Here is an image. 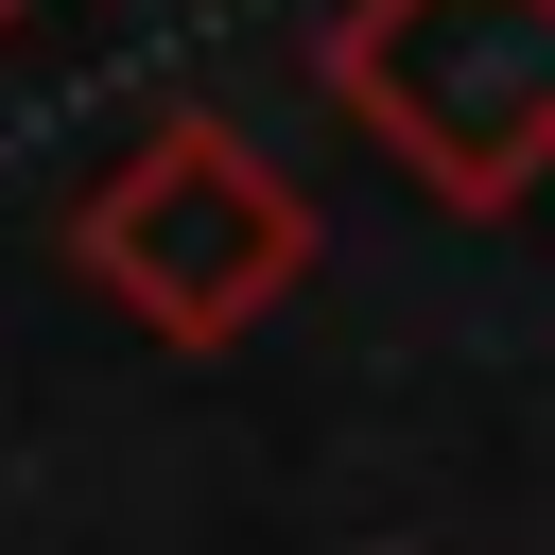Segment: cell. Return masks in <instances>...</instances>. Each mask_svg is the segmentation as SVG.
<instances>
[{
  "mask_svg": "<svg viewBox=\"0 0 555 555\" xmlns=\"http://www.w3.org/2000/svg\"><path fill=\"white\" fill-rule=\"evenodd\" d=\"M69 260H87V295H104L121 330H156V347H243V330L312 278V191H295L225 104H156V121L87 173Z\"/></svg>",
  "mask_w": 555,
  "mask_h": 555,
  "instance_id": "cell-1",
  "label": "cell"
},
{
  "mask_svg": "<svg viewBox=\"0 0 555 555\" xmlns=\"http://www.w3.org/2000/svg\"><path fill=\"white\" fill-rule=\"evenodd\" d=\"M17 17H35V0H0V35H17Z\"/></svg>",
  "mask_w": 555,
  "mask_h": 555,
  "instance_id": "cell-3",
  "label": "cell"
},
{
  "mask_svg": "<svg viewBox=\"0 0 555 555\" xmlns=\"http://www.w3.org/2000/svg\"><path fill=\"white\" fill-rule=\"evenodd\" d=\"M330 104L468 225H503L555 173V0H347Z\"/></svg>",
  "mask_w": 555,
  "mask_h": 555,
  "instance_id": "cell-2",
  "label": "cell"
}]
</instances>
